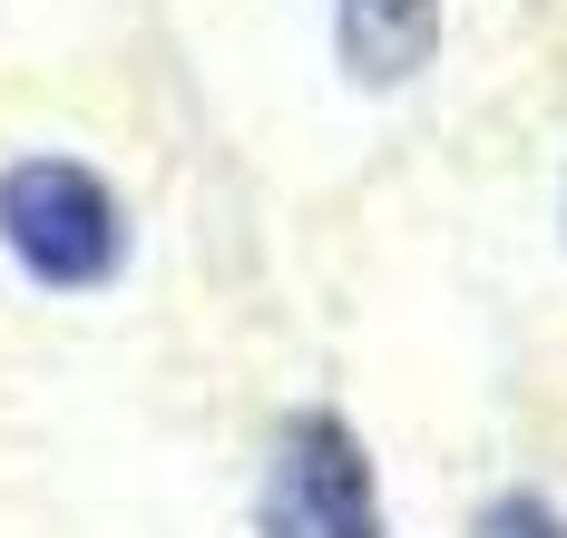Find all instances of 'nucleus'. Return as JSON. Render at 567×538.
I'll list each match as a JSON object with an SVG mask.
<instances>
[{"label": "nucleus", "mask_w": 567, "mask_h": 538, "mask_svg": "<svg viewBox=\"0 0 567 538\" xmlns=\"http://www.w3.org/2000/svg\"><path fill=\"white\" fill-rule=\"evenodd\" d=\"M255 538H392L382 529V479L362 431L323 402L275 421L265 479H255Z\"/></svg>", "instance_id": "f03ea898"}, {"label": "nucleus", "mask_w": 567, "mask_h": 538, "mask_svg": "<svg viewBox=\"0 0 567 538\" xmlns=\"http://www.w3.org/2000/svg\"><path fill=\"white\" fill-rule=\"evenodd\" d=\"M470 538H567V509L548 489H499V499L470 519Z\"/></svg>", "instance_id": "20e7f679"}, {"label": "nucleus", "mask_w": 567, "mask_h": 538, "mask_svg": "<svg viewBox=\"0 0 567 538\" xmlns=\"http://www.w3.org/2000/svg\"><path fill=\"white\" fill-rule=\"evenodd\" d=\"M451 0H333V60L352 89H411L441 50Z\"/></svg>", "instance_id": "7ed1b4c3"}, {"label": "nucleus", "mask_w": 567, "mask_h": 538, "mask_svg": "<svg viewBox=\"0 0 567 538\" xmlns=\"http://www.w3.org/2000/svg\"><path fill=\"white\" fill-rule=\"evenodd\" d=\"M127 245L137 226L89 157H59V147L0 157V255L40 294H109L127 275Z\"/></svg>", "instance_id": "f257e3e1"}]
</instances>
